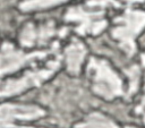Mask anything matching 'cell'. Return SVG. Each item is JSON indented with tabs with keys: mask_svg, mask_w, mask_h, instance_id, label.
<instances>
[{
	"mask_svg": "<svg viewBox=\"0 0 145 128\" xmlns=\"http://www.w3.org/2000/svg\"><path fill=\"white\" fill-rule=\"evenodd\" d=\"M87 69L92 77V88L97 95L112 100L123 94L120 77L105 60L91 58Z\"/></svg>",
	"mask_w": 145,
	"mask_h": 128,
	"instance_id": "6da1fadb",
	"label": "cell"
},
{
	"mask_svg": "<svg viewBox=\"0 0 145 128\" xmlns=\"http://www.w3.org/2000/svg\"><path fill=\"white\" fill-rule=\"evenodd\" d=\"M114 22L118 26L112 29V36L119 41L121 49H123L128 56H133L136 51L135 37L145 27V11L128 8L125 14L117 17Z\"/></svg>",
	"mask_w": 145,
	"mask_h": 128,
	"instance_id": "7a4b0ae2",
	"label": "cell"
},
{
	"mask_svg": "<svg viewBox=\"0 0 145 128\" xmlns=\"http://www.w3.org/2000/svg\"><path fill=\"white\" fill-rule=\"evenodd\" d=\"M60 66V59L51 60L48 62V67L43 69H37L33 71H27L24 76L17 79H10L3 83L2 88H1V96H11L18 93H22L23 91L33 87V86H39L41 85L44 80H46L49 77H51L56 70Z\"/></svg>",
	"mask_w": 145,
	"mask_h": 128,
	"instance_id": "3957f363",
	"label": "cell"
},
{
	"mask_svg": "<svg viewBox=\"0 0 145 128\" xmlns=\"http://www.w3.org/2000/svg\"><path fill=\"white\" fill-rule=\"evenodd\" d=\"M65 19L77 23L75 31L80 35H96L108 25V22L104 19V10H86L80 6L69 8L65 15Z\"/></svg>",
	"mask_w": 145,
	"mask_h": 128,
	"instance_id": "277c9868",
	"label": "cell"
},
{
	"mask_svg": "<svg viewBox=\"0 0 145 128\" xmlns=\"http://www.w3.org/2000/svg\"><path fill=\"white\" fill-rule=\"evenodd\" d=\"M50 51H35L31 53L17 50L11 43L5 42L1 49V76L14 72L34 60L43 59Z\"/></svg>",
	"mask_w": 145,
	"mask_h": 128,
	"instance_id": "5b68a950",
	"label": "cell"
},
{
	"mask_svg": "<svg viewBox=\"0 0 145 128\" xmlns=\"http://www.w3.org/2000/svg\"><path fill=\"white\" fill-rule=\"evenodd\" d=\"M45 111L36 105H23L7 103L1 106V122H11L12 120H34L43 117Z\"/></svg>",
	"mask_w": 145,
	"mask_h": 128,
	"instance_id": "8992f818",
	"label": "cell"
},
{
	"mask_svg": "<svg viewBox=\"0 0 145 128\" xmlns=\"http://www.w3.org/2000/svg\"><path fill=\"white\" fill-rule=\"evenodd\" d=\"M85 56H86L85 45L80 41L74 39L71 43L65 49V60H66L67 70L72 75H77L80 70V66L84 61Z\"/></svg>",
	"mask_w": 145,
	"mask_h": 128,
	"instance_id": "52a82bcc",
	"label": "cell"
},
{
	"mask_svg": "<svg viewBox=\"0 0 145 128\" xmlns=\"http://www.w3.org/2000/svg\"><path fill=\"white\" fill-rule=\"evenodd\" d=\"M74 128H119V127L105 116L94 112L91 113L83 122L77 123Z\"/></svg>",
	"mask_w": 145,
	"mask_h": 128,
	"instance_id": "ba28073f",
	"label": "cell"
},
{
	"mask_svg": "<svg viewBox=\"0 0 145 128\" xmlns=\"http://www.w3.org/2000/svg\"><path fill=\"white\" fill-rule=\"evenodd\" d=\"M66 1L68 0H25L19 5V8L23 11L41 10V9H46L53 6H58Z\"/></svg>",
	"mask_w": 145,
	"mask_h": 128,
	"instance_id": "9c48e42d",
	"label": "cell"
},
{
	"mask_svg": "<svg viewBox=\"0 0 145 128\" xmlns=\"http://www.w3.org/2000/svg\"><path fill=\"white\" fill-rule=\"evenodd\" d=\"M36 28L37 27H35V25L32 23H28L24 26L19 35V42L23 46L31 48L36 44Z\"/></svg>",
	"mask_w": 145,
	"mask_h": 128,
	"instance_id": "30bf717a",
	"label": "cell"
},
{
	"mask_svg": "<svg viewBox=\"0 0 145 128\" xmlns=\"http://www.w3.org/2000/svg\"><path fill=\"white\" fill-rule=\"evenodd\" d=\"M56 34V26L53 22L43 24L36 28V44H45Z\"/></svg>",
	"mask_w": 145,
	"mask_h": 128,
	"instance_id": "8fae6325",
	"label": "cell"
},
{
	"mask_svg": "<svg viewBox=\"0 0 145 128\" xmlns=\"http://www.w3.org/2000/svg\"><path fill=\"white\" fill-rule=\"evenodd\" d=\"M127 74L129 76L130 83H129V93L128 95L133 94L137 87H138V82H139V67L138 66H133L127 70Z\"/></svg>",
	"mask_w": 145,
	"mask_h": 128,
	"instance_id": "7c38bea8",
	"label": "cell"
},
{
	"mask_svg": "<svg viewBox=\"0 0 145 128\" xmlns=\"http://www.w3.org/2000/svg\"><path fill=\"white\" fill-rule=\"evenodd\" d=\"M121 1L134 2V0H88L86 2V5H87V7H91V8H104L106 6L120 7Z\"/></svg>",
	"mask_w": 145,
	"mask_h": 128,
	"instance_id": "4fadbf2b",
	"label": "cell"
},
{
	"mask_svg": "<svg viewBox=\"0 0 145 128\" xmlns=\"http://www.w3.org/2000/svg\"><path fill=\"white\" fill-rule=\"evenodd\" d=\"M1 128H31V127H17L11 122H1Z\"/></svg>",
	"mask_w": 145,
	"mask_h": 128,
	"instance_id": "5bb4252c",
	"label": "cell"
},
{
	"mask_svg": "<svg viewBox=\"0 0 145 128\" xmlns=\"http://www.w3.org/2000/svg\"><path fill=\"white\" fill-rule=\"evenodd\" d=\"M142 1H144V0H134V2H142Z\"/></svg>",
	"mask_w": 145,
	"mask_h": 128,
	"instance_id": "9a60e30c",
	"label": "cell"
}]
</instances>
